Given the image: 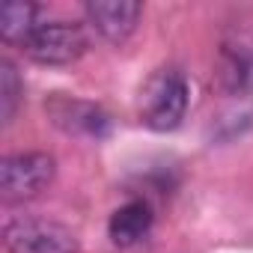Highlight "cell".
Returning <instances> with one entry per match:
<instances>
[{"instance_id": "obj_1", "label": "cell", "mask_w": 253, "mask_h": 253, "mask_svg": "<svg viewBox=\"0 0 253 253\" xmlns=\"http://www.w3.org/2000/svg\"><path fill=\"white\" fill-rule=\"evenodd\" d=\"M188 104H191V89H188L185 72L164 66V69L152 72L149 81L143 84L137 113H140V122L149 131L167 134V131H176L182 125Z\"/></svg>"}, {"instance_id": "obj_2", "label": "cell", "mask_w": 253, "mask_h": 253, "mask_svg": "<svg viewBox=\"0 0 253 253\" xmlns=\"http://www.w3.org/2000/svg\"><path fill=\"white\" fill-rule=\"evenodd\" d=\"M214 84L223 95L253 98V21L238 18L229 24L214 63Z\"/></svg>"}, {"instance_id": "obj_3", "label": "cell", "mask_w": 253, "mask_h": 253, "mask_svg": "<svg viewBox=\"0 0 253 253\" xmlns=\"http://www.w3.org/2000/svg\"><path fill=\"white\" fill-rule=\"evenodd\" d=\"M6 253H81L78 235L51 217L15 214L3 223Z\"/></svg>"}, {"instance_id": "obj_4", "label": "cell", "mask_w": 253, "mask_h": 253, "mask_svg": "<svg viewBox=\"0 0 253 253\" xmlns=\"http://www.w3.org/2000/svg\"><path fill=\"white\" fill-rule=\"evenodd\" d=\"M57 176V161L48 152H15L0 161V200L6 206L39 197Z\"/></svg>"}, {"instance_id": "obj_5", "label": "cell", "mask_w": 253, "mask_h": 253, "mask_svg": "<svg viewBox=\"0 0 253 253\" xmlns=\"http://www.w3.org/2000/svg\"><path fill=\"white\" fill-rule=\"evenodd\" d=\"M86 33L78 21H63V18H45L30 39L24 42V54L39 63V66H72L86 54Z\"/></svg>"}, {"instance_id": "obj_6", "label": "cell", "mask_w": 253, "mask_h": 253, "mask_svg": "<svg viewBox=\"0 0 253 253\" xmlns=\"http://www.w3.org/2000/svg\"><path fill=\"white\" fill-rule=\"evenodd\" d=\"M45 110L51 116V122L60 131L72 134V137H89V140H104L113 128V119L104 107L66 95V92H54L45 101Z\"/></svg>"}, {"instance_id": "obj_7", "label": "cell", "mask_w": 253, "mask_h": 253, "mask_svg": "<svg viewBox=\"0 0 253 253\" xmlns=\"http://www.w3.org/2000/svg\"><path fill=\"white\" fill-rule=\"evenodd\" d=\"M86 24L92 33H98L107 45H125L143 15V3H131V0H89L84 6Z\"/></svg>"}, {"instance_id": "obj_8", "label": "cell", "mask_w": 253, "mask_h": 253, "mask_svg": "<svg viewBox=\"0 0 253 253\" xmlns=\"http://www.w3.org/2000/svg\"><path fill=\"white\" fill-rule=\"evenodd\" d=\"M155 226V211L146 200H128V203H122L110 220H107V238L122 247V250H128V247H137L149 238Z\"/></svg>"}, {"instance_id": "obj_9", "label": "cell", "mask_w": 253, "mask_h": 253, "mask_svg": "<svg viewBox=\"0 0 253 253\" xmlns=\"http://www.w3.org/2000/svg\"><path fill=\"white\" fill-rule=\"evenodd\" d=\"M45 21V9L39 3H6L0 9V39L6 48H24L30 33Z\"/></svg>"}, {"instance_id": "obj_10", "label": "cell", "mask_w": 253, "mask_h": 253, "mask_svg": "<svg viewBox=\"0 0 253 253\" xmlns=\"http://www.w3.org/2000/svg\"><path fill=\"white\" fill-rule=\"evenodd\" d=\"M21 95H24V84L21 75L15 69V63L9 57L0 60V125L9 128L18 107H21Z\"/></svg>"}]
</instances>
